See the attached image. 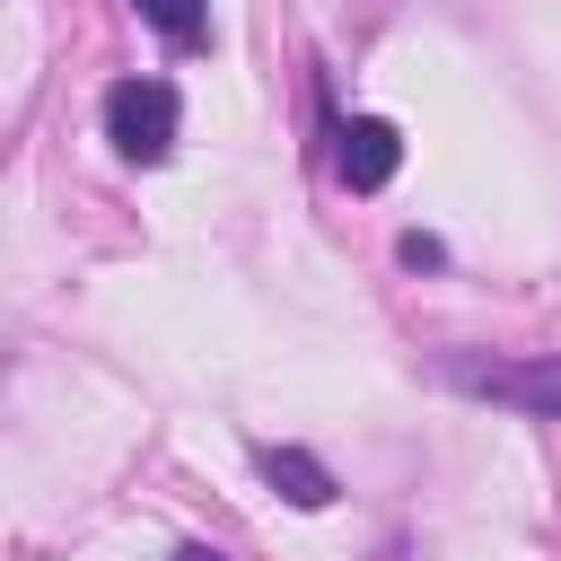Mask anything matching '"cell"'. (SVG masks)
Wrapping results in <instances>:
<instances>
[{"label": "cell", "mask_w": 561, "mask_h": 561, "mask_svg": "<svg viewBox=\"0 0 561 561\" xmlns=\"http://www.w3.org/2000/svg\"><path fill=\"white\" fill-rule=\"evenodd\" d=\"M175 88L167 79H114L105 88V140L131 158V167H158L167 149H175Z\"/></svg>", "instance_id": "6da1fadb"}, {"label": "cell", "mask_w": 561, "mask_h": 561, "mask_svg": "<svg viewBox=\"0 0 561 561\" xmlns=\"http://www.w3.org/2000/svg\"><path fill=\"white\" fill-rule=\"evenodd\" d=\"M447 377H456L465 394H482V403L561 421V351H535V359H447Z\"/></svg>", "instance_id": "7a4b0ae2"}, {"label": "cell", "mask_w": 561, "mask_h": 561, "mask_svg": "<svg viewBox=\"0 0 561 561\" xmlns=\"http://www.w3.org/2000/svg\"><path fill=\"white\" fill-rule=\"evenodd\" d=\"M394 167H403V131H394L386 114H351V123H333V175H342L351 193H386Z\"/></svg>", "instance_id": "3957f363"}, {"label": "cell", "mask_w": 561, "mask_h": 561, "mask_svg": "<svg viewBox=\"0 0 561 561\" xmlns=\"http://www.w3.org/2000/svg\"><path fill=\"white\" fill-rule=\"evenodd\" d=\"M254 473H263L289 508H324V500H333V473H324V456H307V447H254Z\"/></svg>", "instance_id": "277c9868"}, {"label": "cell", "mask_w": 561, "mask_h": 561, "mask_svg": "<svg viewBox=\"0 0 561 561\" xmlns=\"http://www.w3.org/2000/svg\"><path fill=\"white\" fill-rule=\"evenodd\" d=\"M131 9H140L175 53H202V44H210V0H131Z\"/></svg>", "instance_id": "5b68a950"}, {"label": "cell", "mask_w": 561, "mask_h": 561, "mask_svg": "<svg viewBox=\"0 0 561 561\" xmlns=\"http://www.w3.org/2000/svg\"><path fill=\"white\" fill-rule=\"evenodd\" d=\"M403 263H412V272H438V263H447V245H438V237H421V228H412V237H403Z\"/></svg>", "instance_id": "8992f818"}, {"label": "cell", "mask_w": 561, "mask_h": 561, "mask_svg": "<svg viewBox=\"0 0 561 561\" xmlns=\"http://www.w3.org/2000/svg\"><path fill=\"white\" fill-rule=\"evenodd\" d=\"M175 561H228V552H219V543H184Z\"/></svg>", "instance_id": "52a82bcc"}]
</instances>
